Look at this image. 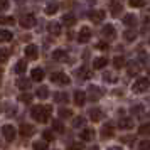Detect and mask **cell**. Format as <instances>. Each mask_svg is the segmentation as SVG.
I'll return each instance as SVG.
<instances>
[{"label":"cell","mask_w":150,"mask_h":150,"mask_svg":"<svg viewBox=\"0 0 150 150\" xmlns=\"http://www.w3.org/2000/svg\"><path fill=\"white\" fill-rule=\"evenodd\" d=\"M30 115L35 122L39 123H46L49 120V115H51V108L49 106H34L30 110Z\"/></svg>","instance_id":"cell-1"},{"label":"cell","mask_w":150,"mask_h":150,"mask_svg":"<svg viewBox=\"0 0 150 150\" xmlns=\"http://www.w3.org/2000/svg\"><path fill=\"white\" fill-rule=\"evenodd\" d=\"M150 86V81L149 78H138L135 83H133V86H132V89H133V93H143V91H147Z\"/></svg>","instance_id":"cell-2"},{"label":"cell","mask_w":150,"mask_h":150,"mask_svg":"<svg viewBox=\"0 0 150 150\" xmlns=\"http://www.w3.org/2000/svg\"><path fill=\"white\" fill-rule=\"evenodd\" d=\"M2 135H4V138H5L7 142H12L15 138V128L12 125H4V127H2Z\"/></svg>","instance_id":"cell-3"},{"label":"cell","mask_w":150,"mask_h":150,"mask_svg":"<svg viewBox=\"0 0 150 150\" xmlns=\"http://www.w3.org/2000/svg\"><path fill=\"white\" fill-rule=\"evenodd\" d=\"M51 81L57 83V84H69L71 79H69V76L62 74V73H52V74H51Z\"/></svg>","instance_id":"cell-4"},{"label":"cell","mask_w":150,"mask_h":150,"mask_svg":"<svg viewBox=\"0 0 150 150\" xmlns=\"http://www.w3.org/2000/svg\"><path fill=\"white\" fill-rule=\"evenodd\" d=\"M21 25L22 27H25V29H29V27H34L35 25V17L34 15H30V14H27V15H22L21 17Z\"/></svg>","instance_id":"cell-5"},{"label":"cell","mask_w":150,"mask_h":150,"mask_svg":"<svg viewBox=\"0 0 150 150\" xmlns=\"http://www.w3.org/2000/svg\"><path fill=\"white\" fill-rule=\"evenodd\" d=\"M115 135V128H113V125H110V123H106V125H103L101 127V138H111V137Z\"/></svg>","instance_id":"cell-6"},{"label":"cell","mask_w":150,"mask_h":150,"mask_svg":"<svg viewBox=\"0 0 150 150\" xmlns=\"http://www.w3.org/2000/svg\"><path fill=\"white\" fill-rule=\"evenodd\" d=\"M88 95H89V98L91 100H100L103 96V89L101 88H98V86H89V89H88Z\"/></svg>","instance_id":"cell-7"},{"label":"cell","mask_w":150,"mask_h":150,"mask_svg":"<svg viewBox=\"0 0 150 150\" xmlns=\"http://www.w3.org/2000/svg\"><path fill=\"white\" fill-rule=\"evenodd\" d=\"M89 37H91V29L89 27H83L78 34V41L79 42H88Z\"/></svg>","instance_id":"cell-8"},{"label":"cell","mask_w":150,"mask_h":150,"mask_svg":"<svg viewBox=\"0 0 150 150\" xmlns=\"http://www.w3.org/2000/svg\"><path fill=\"white\" fill-rule=\"evenodd\" d=\"M110 10H111V15H113V17H118V15L122 14L123 7H122V4H120V2L113 0V2L110 4Z\"/></svg>","instance_id":"cell-9"},{"label":"cell","mask_w":150,"mask_h":150,"mask_svg":"<svg viewBox=\"0 0 150 150\" xmlns=\"http://www.w3.org/2000/svg\"><path fill=\"white\" fill-rule=\"evenodd\" d=\"M19 132H21L22 137H30L32 133H34V127L29 125V123H22L21 128H19Z\"/></svg>","instance_id":"cell-10"},{"label":"cell","mask_w":150,"mask_h":150,"mask_svg":"<svg viewBox=\"0 0 150 150\" xmlns=\"http://www.w3.org/2000/svg\"><path fill=\"white\" fill-rule=\"evenodd\" d=\"M101 35L106 37V39H115L116 32H115V29H113V25H105L101 30Z\"/></svg>","instance_id":"cell-11"},{"label":"cell","mask_w":150,"mask_h":150,"mask_svg":"<svg viewBox=\"0 0 150 150\" xmlns=\"http://www.w3.org/2000/svg\"><path fill=\"white\" fill-rule=\"evenodd\" d=\"M89 19L95 22V24H100V22L105 19V12H103V10H95V12L89 14Z\"/></svg>","instance_id":"cell-12"},{"label":"cell","mask_w":150,"mask_h":150,"mask_svg":"<svg viewBox=\"0 0 150 150\" xmlns=\"http://www.w3.org/2000/svg\"><path fill=\"white\" fill-rule=\"evenodd\" d=\"M57 10H59V4H57L56 0H52V2H49L47 5H46V14H47V15L56 14Z\"/></svg>","instance_id":"cell-13"},{"label":"cell","mask_w":150,"mask_h":150,"mask_svg":"<svg viewBox=\"0 0 150 150\" xmlns=\"http://www.w3.org/2000/svg\"><path fill=\"white\" fill-rule=\"evenodd\" d=\"M25 56H27L29 59H35L37 57V47H35L34 44H29L27 47H25Z\"/></svg>","instance_id":"cell-14"},{"label":"cell","mask_w":150,"mask_h":150,"mask_svg":"<svg viewBox=\"0 0 150 150\" xmlns=\"http://www.w3.org/2000/svg\"><path fill=\"white\" fill-rule=\"evenodd\" d=\"M89 118L93 120V122H100L103 118V111L100 108H93L91 111H89Z\"/></svg>","instance_id":"cell-15"},{"label":"cell","mask_w":150,"mask_h":150,"mask_svg":"<svg viewBox=\"0 0 150 150\" xmlns=\"http://www.w3.org/2000/svg\"><path fill=\"white\" fill-rule=\"evenodd\" d=\"M106 64H108V59H106V57H96L95 61H93V68L101 69V68H105Z\"/></svg>","instance_id":"cell-16"},{"label":"cell","mask_w":150,"mask_h":150,"mask_svg":"<svg viewBox=\"0 0 150 150\" xmlns=\"http://www.w3.org/2000/svg\"><path fill=\"white\" fill-rule=\"evenodd\" d=\"M32 79L34 81H42L44 79V69H41V68H35V69H32Z\"/></svg>","instance_id":"cell-17"},{"label":"cell","mask_w":150,"mask_h":150,"mask_svg":"<svg viewBox=\"0 0 150 150\" xmlns=\"http://www.w3.org/2000/svg\"><path fill=\"white\" fill-rule=\"evenodd\" d=\"M84 101H86V95H84L83 91H76L74 93V103L78 106H81V105H84Z\"/></svg>","instance_id":"cell-18"},{"label":"cell","mask_w":150,"mask_h":150,"mask_svg":"<svg viewBox=\"0 0 150 150\" xmlns=\"http://www.w3.org/2000/svg\"><path fill=\"white\" fill-rule=\"evenodd\" d=\"M47 29H49V32H51L52 35H59L61 34V25H59L57 22H51V24L47 25Z\"/></svg>","instance_id":"cell-19"},{"label":"cell","mask_w":150,"mask_h":150,"mask_svg":"<svg viewBox=\"0 0 150 150\" xmlns=\"http://www.w3.org/2000/svg\"><path fill=\"white\" fill-rule=\"evenodd\" d=\"M93 137H95V130H93V128H84V130L81 132V138L84 140V142L91 140Z\"/></svg>","instance_id":"cell-20"},{"label":"cell","mask_w":150,"mask_h":150,"mask_svg":"<svg viewBox=\"0 0 150 150\" xmlns=\"http://www.w3.org/2000/svg\"><path fill=\"white\" fill-rule=\"evenodd\" d=\"M0 41H2V42L12 41V32L7 30V29H2V30H0Z\"/></svg>","instance_id":"cell-21"},{"label":"cell","mask_w":150,"mask_h":150,"mask_svg":"<svg viewBox=\"0 0 150 150\" xmlns=\"http://www.w3.org/2000/svg\"><path fill=\"white\" fill-rule=\"evenodd\" d=\"M62 24H64V25H68V27H71V25H74V24H76V17H74V15H71V14L64 15V17H62Z\"/></svg>","instance_id":"cell-22"},{"label":"cell","mask_w":150,"mask_h":150,"mask_svg":"<svg viewBox=\"0 0 150 150\" xmlns=\"http://www.w3.org/2000/svg\"><path fill=\"white\" fill-rule=\"evenodd\" d=\"M25 69H27V61L25 59H22V61H19L15 64V73H19V74H22Z\"/></svg>","instance_id":"cell-23"},{"label":"cell","mask_w":150,"mask_h":150,"mask_svg":"<svg viewBox=\"0 0 150 150\" xmlns=\"http://www.w3.org/2000/svg\"><path fill=\"white\" fill-rule=\"evenodd\" d=\"M17 86H19L21 89H29L30 81H29L27 78H19V79H17Z\"/></svg>","instance_id":"cell-24"},{"label":"cell","mask_w":150,"mask_h":150,"mask_svg":"<svg viewBox=\"0 0 150 150\" xmlns=\"http://www.w3.org/2000/svg\"><path fill=\"white\" fill-rule=\"evenodd\" d=\"M52 57H54L56 61H64L66 59V51H62V49H57L52 52Z\"/></svg>","instance_id":"cell-25"},{"label":"cell","mask_w":150,"mask_h":150,"mask_svg":"<svg viewBox=\"0 0 150 150\" xmlns=\"http://www.w3.org/2000/svg\"><path fill=\"white\" fill-rule=\"evenodd\" d=\"M37 96L42 98V100H46L49 96V89L46 88V86H39V88H37Z\"/></svg>","instance_id":"cell-26"},{"label":"cell","mask_w":150,"mask_h":150,"mask_svg":"<svg viewBox=\"0 0 150 150\" xmlns=\"http://www.w3.org/2000/svg\"><path fill=\"white\" fill-rule=\"evenodd\" d=\"M78 76L83 78V79H89V78H91V71L86 69V68H81L79 71H78Z\"/></svg>","instance_id":"cell-27"},{"label":"cell","mask_w":150,"mask_h":150,"mask_svg":"<svg viewBox=\"0 0 150 150\" xmlns=\"http://www.w3.org/2000/svg\"><path fill=\"white\" fill-rule=\"evenodd\" d=\"M138 71H140V69H138V64H137V62H130V64H128V74L130 76L137 74Z\"/></svg>","instance_id":"cell-28"},{"label":"cell","mask_w":150,"mask_h":150,"mask_svg":"<svg viewBox=\"0 0 150 150\" xmlns=\"http://www.w3.org/2000/svg\"><path fill=\"white\" fill-rule=\"evenodd\" d=\"M52 128H54L57 133H62V132H64V125H62L59 120H54V122H52Z\"/></svg>","instance_id":"cell-29"},{"label":"cell","mask_w":150,"mask_h":150,"mask_svg":"<svg viewBox=\"0 0 150 150\" xmlns=\"http://www.w3.org/2000/svg\"><path fill=\"white\" fill-rule=\"evenodd\" d=\"M123 22L127 24V25H135V22H137V19H135V15H125L123 17Z\"/></svg>","instance_id":"cell-30"},{"label":"cell","mask_w":150,"mask_h":150,"mask_svg":"<svg viewBox=\"0 0 150 150\" xmlns=\"http://www.w3.org/2000/svg\"><path fill=\"white\" fill-rule=\"evenodd\" d=\"M125 39H127V41H135L137 39V32L135 30H125Z\"/></svg>","instance_id":"cell-31"},{"label":"cell","mask_w":150,"mask_h":150,"mask_svg":"<svg viewBox=\"0 0 150 150\" xmlns=\"http://www.w3.org/2000/svg\"><path fill=\"white\" fill-rule=\"evenodd\" d=\"M32 149L34 150H47V143L46 142H34Z\"/></svg>","instance_id":"cell-32"},{"label":"cell","mask_w":150,"mask_h":150,"mask_svg":"<svg viewBox=\"0 0 150 150\" xmlns=\"http://www.w3.org/2000/svg\"><path fill=\"white\" fill-rule=\"evenodd\" d=\"M132 127H133V123H132V120H128V118H125V120L120 122V128H132Z\"/></svg>","instance_id":"cell-33"},{"label":"cell","mask_w":150,"mask_h":150,"mask_svg":"<svg viewBox=\"0 0 150 150\" xmlns=\"http://www.w3.org/2000/svg\"><path fill=\"white\" fill-rule=\"evenodd\" d=\"M83 147H84V145H83L81 142H73L68 147V150H83Z\"/></svg>","instance_id":"cell-34"},{"label":"cell","mask_w":150,"mask_h":150,"mask_svg":"<svg viewBox=\"0 0 150 150\" xmlns=\"http://www.w3.org/2000/svg\"><path fill=\"white\" fill-rule=\"evenodd\" d=\"M113 64H115V68L118 69V68H122L123 64H125V59H123L122 56H116L115 57V61H113Z\"/></svg>","instance_id":"cell-35"},{"label":"cell","mask_w":150,"mask_h":150,"mask_svg":"<svg viewBox=\"0 0 150 150\" xmlns=\"http://www.w3.org/2000/svg\"><path fill=\"white\" fill-rule=\"evenodd\" d=\"M54 100L56 101H59V103H64V101H68V96L64 95V93H56Z\"/></svg>","instance_id":"cell-36"},{"label":"cell","mask_w":150,"mask_h":150,"mask_svg":"<svg viewBox=\"0 0 150 150\" xmlns=\"http://www.w3.org/2000/svg\"><path fill=\"white\" fill-rule=\"evenodd\" d=\"M71 115H73V113H71V110H68V108L59 110V116H61V118H69Z\"/></svg>","instance_id":"cell-37"},{"label":"cell","mask_w":150,"mask_h":150,"mask_svg":"<svg viewBox=\"0 0 150 150\" xmlns=\"http://www.w3.org/2000/svg\"><path fill=\"white\" fill-rule=\"evenodd\" d=\"M19 100H21L22 103H30V101H32V96L29 95V93H24V95L19 96Z\"/></svg>","instance_id":"cell-38"},{"label":"cell","mask_w":150,"mask_h":150,"mask_svg":"<svg viewBox=\"0 0 150 150\" xmlns=\"http://www.w3.org/2000/svg\"><path fill=\"white\" fill-rule=\"evenodd\" d=\"M138 150H150V142L149 140H143L138 143Z\"/></svg>","instance_id":"cell-39"},{"label":"cell","mask_w":150,"mask_h":150,"mask_svg":"<svg viewBox=\"0 0 150 150\" xmlns=\"http://www.w3.org/2000/svg\"><path fill=\"white\" fill-rule=\"evenodd\" d=\"M14 17H2V25H14Z\"/></svg>","instance_id":"cell-40"},{"label":"cell","mask_w":150,"mask_h":150,"mask_svg":"<svg viewBox=\"0 0 150 150\" xmlns=\"http://www.w3.org/2000/svg\"><path fill=\"white\" fill-rule=\"evenodd\" d=\"M103 79L105 81H110V83H116V76L111 74V73H106V74L103 76Z\"/></svg>","instance_id":"cell-41"},{"label":"cell","mask_w":150,"mask_h":150,"mask_svg":"<svg viewBox=\"0 0 150 150\" xmlns=\"http://www.w3.org/2000/svg\"><path fill=\"white\" fill-rule=\"evenodd\" d=\"M42 137H44V140H46V142H51V140L54 138V137H52V132H51V130H46V132L42 133Z\"/></svg>","instance_id":"cell-42"},{"label":"cell","mask_w":150,"mask_h":150,"mask_svg":"<svg viewBox=\"0 0 150 150\" xmlns=\"http://www.w3.org/2000/svg\"><path fill=\"white\" fill-rule=\"evenodd\" d=\"M138 132H140L142 135H145V133H150V123H147V125H142Z\"/></svg>","instance_id":"cell-43"},{"label":"cell","mask_w":150,"mask_h":150,"mask_svg":"<svg viewBox=\"0 0 150 150\" xmlns=\"http://www.w3.org/2000/svg\"><path fill=\"white\" fill-rule=\"evenodd\" d=\"M130 5H132V7H142L143 0H130Z\"/></svg>","instance_id":"cell-44"},{"label":"cell","mask_w":150,"mask_h":150,"mask_svg":"<svg viewBox=\"0 0 150 150\" xmlns=\"http://www.w3.org/2000/svg\"><path fill=\"white\" fill-rule=\"evenodd\" d=\"M83 123H84V118H81V116H79V118H76V120H74V123H73V125H74V127H83Z\"/></svg>","instance_id":"cell-45"},{"label":"cell","mask_w":150,"mask_h":150,"mask_svg":"<svg viewBox=\"0 0 150 150\" xmlns=\"http://www.w3.org/2000/svg\"><path fill=\"white\" fill-rule=\"evenodd\" d=\"M2 2V12H5L8 8V0H0Z\"/></svg>","instance_id":"cell-46"},{"label":"cell","mask_w":150,"mask_h":150,"mask_svg":"<svg viewBox=\"0 0 150 150\" xmlns=\"http://www.w3.org/2000/svg\"><path fill=\"white\" fill-rule=\"evenodd\" d=\"M7 54H8L7 49H2V61H4V62L7 61Z\"/></svg>","instance_id":"cell-47"},{"label":"cell","mask_w":150,"mask_h":150,"mask_svg":"<svg viewBox=\"0 0 150 150\" xmlns=\"http://www.w3.org/2000/svg\"><path fill=\"white\" fill-rule=\"evenodd\" d=\"M98 47L100 49H108V44H98Z\"/></svg>","instance_id":"cell-48"},{"label":"cell","mask_w":150,"mask_h":150,"mask_svg":"<svg viewBox=\"0 0 150 150\" xmlns=\"http://www.w3.org/2000/svg\"><path fill=\"white\" fill-rule=\"evenodd\" d=\"M108 150H122L120 147H111V149H108Z\"/></svg>","instance_id":"cell-49"},{"label":"cell","mask_w":150,"mask_h":150,"mask_svg":"<svg viewBox=\"0 0 150 150\" xmlns=\"http://www.w3.org/2000/svg\"><path fill=\"white\" fill-rule=\"evenodd\" d=\"M15 2H17V4H24V2H25V0H15Z\"/></svg>","instance_id":"cell-50"},{"label":"cell","mask_w":150,"mask_h":150,"mask_svg":"<svg viewBox=\"0 0 150 150\" xmlns=\"http://www.w3.org/2000/svg\"><path fill=\"white\" fill-rule=\"evenodd\" d=\"M89 150H100V149H98V147H91Z\"/></svg>","instance_id":"cell-51"}]
</instances>
